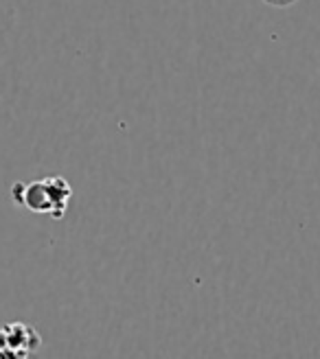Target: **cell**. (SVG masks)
<instances>
[{
    "instance_id": "6da1fadb",
    "label": "cell",
    "mask_w": 320,
    "mask_h": 359,
    "mask_svg": "<svg viewBox=\"0 0 320 359\" xmlns=\"http://www.w3.org/2000/svg\"><path fill=\"white\" fill-rule=\"evenodd\" d=\"M11 197L15 204L22 208L38 212V215H51L53 219H62L68 210L73 189L64 177L53 175L33 180V182H18L11 187Z\"/></svg>"
},
{
    "instance_id": "7a4b0ae2",
    "label": "cell",
    "mask_w": 320,
    "mask_h": 359,
    "mask_svg": "<svg viewBox=\"0 0 320 359\" xmlns=\"http://www.w3.org/2000/svg\"><path fill=\"white\" fill-rule=\"evenodd\" d=\"M268 5H272V7H279V9H283V7H290V5H294L296 0H265Z\"/></svg>"
}]
</instances>
